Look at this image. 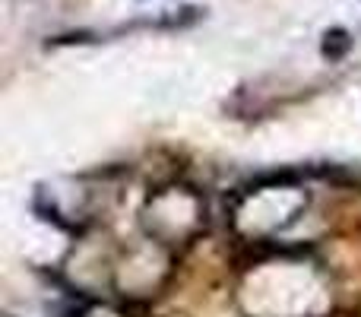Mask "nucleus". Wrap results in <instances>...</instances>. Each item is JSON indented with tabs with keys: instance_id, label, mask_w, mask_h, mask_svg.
Returning <instances> with one entry per match:
<instances>
[{
	"instance_id": "nucleus-1",
	"label": "nucleus",
	"mask_w": 361,
	"mask_h": 317,
	"mask_svg": "<svg viewBox=\"0 0 361 317\" xmlns=\"http://www.w3.org/2000/svg\"><path fill=\"white\" fill-rule=\"evenodd\" d=\"M349 35H345L343 29H333V32H326V42H324V54L326 57H333V61H336V57H343L345 51H349Z\"/></svg>"
}]
</instances>
